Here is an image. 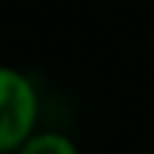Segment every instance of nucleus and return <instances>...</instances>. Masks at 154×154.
<instances>
[{"label": "nucleus", "mask_w": 154, "mask_h": 154, "mask_svg": "<svg viewBox=\"0 0 154 154\" xmlns=\"http://www.w3.org/2000/svg\"><path fill=\"white\" fill-rule=\"evenodd\" d=\"M40 128V94L32 77L0 63V154H14Z\"/></svg>", "instance_id": "nucleus-1"}, {"label": "nucleus", "mask_w": 154, "mask_h": 154, "mask_svg": "<svg viewBox=\"0 0 154 154\" xmlns=\"http://www.w3.org/2000/svg\"><path fill=\"white\" fill-rule=\"evenodd\" d=\"M14 154H80V149H77V143L63 131L37 128Z\"/></svg>", "instance_id": "nucleus-2"}, {"label": "nucleus", "mask_w": 154, "mask_h": 154, "mask_svg": "<svg viewBox=\"0 0 154 154\" xmlns=\"http://www.w3.org/2000/svg\"><path fill=\"white\" fill-rule=\"evenodd\" d=\"M151 51H154V26H151Z\"/></svg>", "instance_id": "nucleus-3"}]
</instances>
